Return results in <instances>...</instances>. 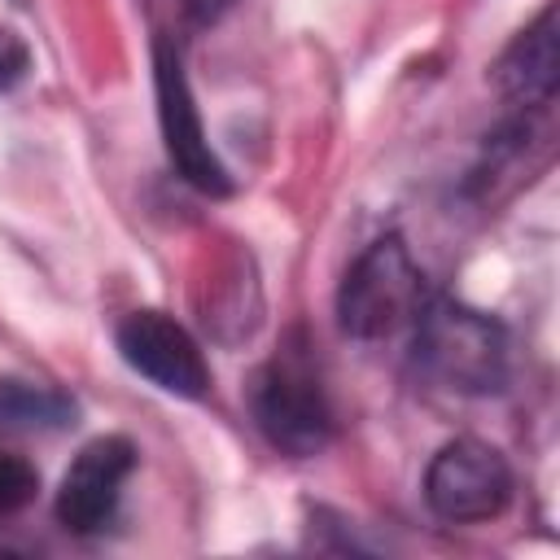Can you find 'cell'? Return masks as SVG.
Returning <instances> with one entry per match:
<instances>
[{
  "instance_id": "7a4b0ae2",
  "label": "cell",
  "mask_w": 560,
  "mask_h": 560,
  "mask_svg": "<svg viewBox=\"0 0 560 560\" xmlns=\"http://www.w3.org/2000/svg\"><path fill=\"white\" fill-rule=\"evenodd\" d=\"M420 306H424V276L411 249L402 245V236L372 241L337 289V319L359 341H381L394 337L398 328H411Z\"/></svg>"
},
{
  "instance_id": "5b68a950",
  "label": "cell",
  "mask_w": 560,
  "mask_h": 560,
  "mask_svg": "<svg viewBox=\"0 0 560 560\" xmlns=\"http://www.w3.org/2000/svg\"><path fill=\"white\" fill-rule=\"evenodd\" d=\"M153 88H158V122H162V140H166L171 166L179 171L184 184L223 197L232 188L228 171H223V162L214 158V149L206 140L197 101L188 92L184 66H179V52L166 39H158V48H153Z\"/></svg>"
},
{
  "instance_id": "30bf717a",
  "label": "cell",
  "mask_w": 560,
  "mask_h": 560,
  "mask_svg": "<svg viewBox=\"0 0 560 560\" xmlns=\"http://www.w3.org/2000/svg\"><path fill=\"white\" fill-rule=\"evenodd\" d=\"M35 490H39V472L22 455L0 451V516L22 512L35 499Z\"/></svg>"
},
{
  "instance_id": "277c9868",
  "label": "cell",
  "mask_w": 560,
  "mask_h": 560,
  "mask_svg": "<svg viewBox=\"0 0 560 560\" xmlns=\"http://www.w3.org/2000/svg\"><path fill=\"white\" fill-rule=\"evenodd\" d=\"M508 499H512V468L494 446L477 438L446 442L424 468V503L442 521L477 525L499 516Z\"/></svg>"
},
{
  "instance_id": "9c48e42d",
  "label": "cell",
  "mask_w": 560,
  "mask_h": 560,
  "mask_svg": "<svg viewBox=\"0 0 560 560\" xmlns=\"http://www.w3.org/2000/svg\"><path fill=\"white\" fill-rule=\"evenodd\" d=\"M79 416L74 398L35 385V381H0V433H57Z\"/></svg>"
},
{
  "instance_id": "ba28073f",
  "label": "cell",
  "mask_w": 560,
  "mask_h": 560,
  "mask_svg": "<svg viewBox=\"0 0 560 560\" xmlns=\"http://www.w3.org/2000/svg\"><path fill=\"white\" fill-rule=\"evenodd\" d=\"M494 79L512 101H525V105L551 101L556 92V4H547L538 22L512 39V48L499 57Z\"/></svg>"
},
{
  "instance_id": "8992f818",
  "label": "cell",
  "mask_w": 560,
  "mask_h": 560,
  "mask_svg": "<svg viewBox=\"0 0 560 560\" xmlns=\"http://www.w3.org/2000/svg\"><path fill=\"white\" fill-rule=\"evenodd\" d=\"M118 354L131 372L153 381L175 398H201L210 389V368L201 346L162 311H131L118 324Z\"/></svg>"
},
{
  "instance_id": "8fae6325",
  "label": "cell",
  "mask_w": 560,
  "mask_h": 560,
  "mask_svg": "<svg viewBox=\"0 0 560 560\" xmlns=\"http://www.w3.org/2000/svg\"><path fill=\"white\" fill-rule=\"evenodd\" d=\"M26 66H31L26 44H22L13 31H4V26H0V92H9V88L26 74Z\"/></svg>"
},
{
  "instance_id": "6da1fadb",
  "label": "cell",
  "mask_w": 560,
  "mask_h": 560,
  "mask_svg": "<svg viewBox=\"0 0 560 560\" xmlns=\"http://www.w3.org/2000/svg\"><path fill=\"white\" fill-rule=\"evenodd\" d=\"M416 363L455 394H494L508 376V337L499 319L451 298H424L416 324Z\"/></svg>"
},
{
  "instance_id": "3957f363",
  "label": "cell",
  "mask_w": 560,
  "mask_h": 560,
  "mask_svg": "<svg viewBox=\"0 0 560 560\" xmlns=\"http://www.w3.org/2000/svg\"><path fill=\"white\" fill-rule=\"evenodd\" d=\"M249 411H254V424L262 429V438L293 455V459H306V455H319L332 438V411H328V398L315 381V372L293 359V354H280V359H267L254 376H249Z\"/></svg>"
},
{
  "instance_id": "52a82bcc",
  "label": "cell",
  "mask_w": 560,
  "mask_h": 560,
  "mask_svg": "<svg viewBox=\"0 0 560 560\" xmlns=\"http://www.w3.org/2000/svg\"><path fill=\"white\" fill-rule=\"evenodd\" d=\"M136 468V446L118 433H105V438H92L74 464L66 468L61 477V490H57V521L70 529V534H96L109 525L118 499H122V486Z\"/></svg>"
}]
</instances>
